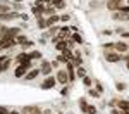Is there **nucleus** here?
I'll return each instance as SVG.
<instances>
[{
	"label": "nucleus",
	"mask_w": 129,
	"mask_h": 114,
	"mask_svg": "<svg viewBox=\"0 0 129 114\" xmlns=\"http://www.w3.org/2000/svg\"><path fill=\"white\" fill-rule=\"evenodd\" d=\"M47 114H48V111H47Z\"/></svg>",
	"instance_id": "29"
},
{
	"label": "nucleus",
	"mask_w": 129,
	"mask_h": 114,
	"mask_svg": "<svg viewBox=\"0 0 129 114\" xmlns=\"http://www.w3.org/2000/svg\"><path fill=\"white\" fill-rule=\"evenodd\" d=\"M29 57H31V61H33V59H41V54L35 50V52H31V54H29Z\"/></svg>",
	"instance_id": "18"
},
{
	"label": "nucleus",
	"mask_w": 129,
	"mask_h": 114,
	"mask_svg": "<svg viewBox=\"0 0 129 114\" xmlns=\"http://www.w3.org/2000/svg\"><path fill=\"white\" fill-rule=\"evenodd\" d=\"M124 88H126L124 83H119V85H117V90H124Z\"/></svg>",
	"instance_id": "25"
},
{
	"label": "nucleus",
	"mask_w": 129,
	"mask_h": 114,
	"mask_svg": "<svg viewBox=\"0 0 129 114\" xmlns=\"http://www.w3.org/2000/svg\"><path fill=\"white\" fill-rule=\"evenodd\" d=\"M57 80L60 81V85H66V83L69 81V74H67V71H59L57 73Z\"/></svg>",
	"instance_id": "6"
},
{
	"label": "nucleus",
	"mask_w": 129,
	"mask_h": 114,
	"mask_svg": "<svg viewBox=\"0 0 129 114\" xmlns=\"http://www.w3.org/2000/svg\"><path fill=\"white\" fill-rule=\"evenodd\" d=\"M14 43H16V38L5 36V35H4V36L0 38V50H2V49H9V47H12Z\"/></svg>",
	"instance_id": "1"
},
{
	"label": "nucleus",
	"mask_w": 129,
	"mask_h": 114,
	"mask_svg": "<svg viewBox=\"0 0 129 114\" xmlns=\"http://www.w3.org/2000/svg\"><path fill=\"white\" fill-rule=\"evenodd\" d=\"M16 2H22V0H16Z\"/></svg>",
	"instance_id": "27"
},
{
	"label": "nucleus",
	"mask_w": 129,
	"mask_h": 114,
	"mask_svg": "<svg viewBox=\"0 0 129 114\" xmlns=\"http://www.w3.org/2000/svg\"><path fill=\"white\" fill-rule=\"evenodd\" d=\"M72 41H78V43H81L83 40H81V36H79V35H72Z\"/></svg>",
	"instance_id": "22"
},
{
	"label": "nucleus",
	"mask_w": 129,
	"mask_h": 114,
	"mask_svg": "<svg viewBox=\"0 0 129 114\" xmlns=\"http://www.w3.org/2000/svg\"><path fill=\"white\" fill-rule=\"evenodd\" d=\"M83 112H86V114H95V107H93V105H86V109H84Z\"/></svg>",
	"instance_id": "19"
},
{
	"label": "nucleus",
	"mask_w": 129,
	"mask_h": 114,
	"mask_svg": "<svg viewBox=\"0 0 129 114\" xmlns=\"http://www.w3.org/2000/svg\"><path fill=\"white\" fill-rule=\"evenodd\" d=\"M53 85H55V78H52V76H48L45 81L41 83V88H53Z\"/></svg>",
	"instance_id": "9"
},
{
	"label": "nucleus",
	"mask_w": 129,
	"mask_h": 114,
	"mask_svg": "<svg viewBox=\"0 0 129 114\" xmlns=\"http://www.w3.org/2000/svg\"><path fill=\"white\" fill-rule=\"evenodd\" d=\"M107 7H109L110 10H119V7H120V0H109L107 2Z\"/></svg>",
	"instance_id": "7"
},
{
	"label": "nucleus",
	"mask_w": 129,
	"mask_h": 114,
	"mask_svg": "<svg viewBox=\"0 0 129 114\" xmlns=\"http://www.w3.org/2000/svg\"><path fill=\"white\" fill-rule=\"evenodd\" d=\"M122 59H126V64H127V69H129V57H122Z\"/></svg>",
	"instance_id": "26"
},
{
	"label": "nucleus",
	"mask_w": 129,
	"mask_h": 114,
	"mask_svg": "<svg viewBox=\"0 0 129 114\" xmlns=\"http://www.w3.org/2000/svg\"><path fill=\"white\" fill-rule=\"evenodd\" d=\"M57 21H59V17H57V16H52V17H48V19H47V26H52V24H53V22H57Z\"/></svg>",
	"instance_id": "15"
},
{
	"label": "nucleus",
	"mask_w": 129,
	"mask_h": 114,
	"mask_svg": "<svg viewBox=\"0 0 129 114\" xmlns=\"http://www.w3.org/2000/svg\"><path fill=\"white\" fill-rule=\"evenodd\" d=\"M38 74H40V71H38V69H33L31 73H26V76H24V78H26V80H35Z\"/></svg>",
	"instance_id": "13"
},
{
	"label": "nucleus",
	"mask_w": 129,
	"mask_h": 114,
	"mask_svg": "<svg viewBox=\"0 0 129 114\" xmlns=\"http://www.w3.org/2000/svg\"><path fill=\"white\" fill-rule=\"evenodd\" d=\"M71 62H72V64H76V66H81V59H74V57H72Z\"/></svg>",
	"instance_id": "23"
},
{
	"label": "nucleus",
	"mask_w": 129,
	"mask_h": 114,
	"mask_svg": "<svg viewBox=\"0 0 129 114\" xmlns=\"http://www.w3.org/2000/svg\"><path fill=\"white\" fill-rule=\"evenodd\" d=\"M10 114H17V112H10Z\"/></svg>",
	"instance_id": "28"
},
{
	"label": "nucleus",
	"mask_w": 129,
	"mask_h": 114,
	"mask_svg": "<svg viewBox=\"0 0 129 114\" xmlns=\"http://www.w3.org/2000/svg\"><path fill=\"white\" fill-rule=\"evenodd\" d=\"M105 59L109 62H119L120 59H122V55H119L117 52H107V54H105Z\"/></svg>",
	"instance_id": "3"
},
{
	"label": "nucleus",
	"mask_w": 129,
	"mask_h": 114,
	"mask_svg": "<svg viewBox=\"0 0 129 114\" xmlns=\"http://www.w3.org/2000/svg\"><path fill=\"white\" fill-rule=\"evenodd\" d=\"M16 59H17V62H19V64H22V66H28V67L31 66V57H29V54H24V52H22V54H19V55L16 57Z\"/></svg>",
	"instance_id": "2"
},
{
	"label": "nucleus",
	"mask_w": 129,
	"mask_h": 114,
	"mask_svg": "<svg viewBox=\"0 0 129 114\" xmlns=\"http://www.w3.org/2000/svg\"><path fill=\"white\" fill-rule=\"evenodd\" d=\"M0 114H10V112L5 109V107H0Z\"/></svg>",
	"instance_id": "24"
},
{
	"label": "nucleus",
	"mask_w": 129,
	"mask_h": 114,
	"mask_svg": "<svg viewBox=\"0 0 129 114\" xmlns=\"http://www.w3.org/2000/svg\"><path fill=\"white\" fill-rule=\"evenodd\" d=\"M112 17L117 21H129V14H126V12H120V10H115L114 14H112Z\"/></svg>",
	"instance_id": "5"
},
{
	"label": "nucleus",
	"mask_w": 129,
	"mask_h": 114,
	"mask_svg": "<svg viewBox=\"0 0 129 114\" xmlns=\"http://www.w3.org/2000/svg\"><path fill=\"white\" fill-rule=\"evenodd\" d=\"M40 73H43V74H47V76H48L50 73H52V64L43 61V64H41V71H40Z\"/></svg>",
	"instance_id": "10"
},
{
	"label": "nucleus",
	"mask_w": 129,
	"mask_h": 114,
	"mask_svg": "<svg viewBox=\"0 0 129 114\" xmlns=\"http://www.w3.org/2000/svg\"><path fill=\"white\" fill-rule=\"evenodd\" d=\"M117 105H119L120 111H129V102H127V100H119Z\"/></svg>",
	"instance_id": "14"
},
{
	"label": "nucleus",
	"mask_w": 129,
	"mask_h": 114,
	"mask_svg": "<svg viewBox=\"0 0 129 114\" xmlns=\"http://www.w3.org/2000/svg\"><path fill=\"white\" fill-rule=\"evenodd\" d=\"M55 47H57V50H62V52H64V50H66V41H62V40L57 41V45H55Z\"/></svg>",
	"instance_id": "17"
},
{
	"label": "nucleus",
	"mask_w": 129,
	"mask_h": 114,
	"mask_svg": "<svg viewBox=\"0 0 129 114\" xmlns=\"http://www.w3.org/2000/svg\"><path fill=\"white\" fill-rule=\"evenodd\" d=\"M19 14H16V12H9V14H0V21H9V19H14V17H17Z\"/></svg>",
	"instance_id": "11"
},
{
	"label": "nucleus",
	"mask_w": 129,
	"mask_h": 114,
	"mask_svg": "<svg viewBox=\"0 0 129 114\" xmlns=\"http://www.w3.org/2000/svg\"><path fill=\"white\" fill-rule=\"evenodd\" d=\"M83 80H84V85H86V86H91V78H88V76H84Z\"/></svg>",
	"instance_id": "21"
},
{
	"label": "nucleus",
	"mask_w": 129,
	"mask_h": 114,
	"mask_svg": "<svg viewBox=\"0 0 129 114\" xmlns=\"http://www.w3.org/2000/svg\"><path fill=\"white\" fill-rule=\"evenodd\" d=\"M78 76H81V78H84V76H86V71H84V67H78Z\"/></svg>",
	"instance_id": "20"
},
{
	"label": "nucleus",
	"mask_w": 129,
	"mask_h": 114,
	"mask_svg": "<svg viewBox=\"0 0 129 114\" xmlns=\"http://www.w3.org/2000/svg\"><path fill=\"white\" fill-rule=\"evenodd\" d=\"M26 69H28V66L19 64V66L16 67V71H14V76H16V78H22V76H26Z\"/></svg>",
	"instance_id": "4"
},
{
	"label": "nucleus",
	"mask_w": 129,
	"mask_h": 114,
	"mask_svg": "<svg viewBox=\"0 0 129 114\" xmlns=\"http://www.w3.org/2000/svg\"><path fill=\"white\" fill-rule=\"evenodd\" d=\"M114 49H115L117 52H126L129 49V45L124 43V41H117V43H114Z\"/></svg>",
	"instance_id": "8"
},
{
	"label": "nucleus",
	"mask_w": 129,
	"mask_h": 114,
	"mask_svg": "<svg viewBox=\"0 0 129 114\" xmlns=\"http://www.w3.org/2000/svg\"><path fill=\"white\" fill-rule=\"evenodd\" d=\"M52 4L55 5V7H59V9H62L66 4H64V0H52Z\"/></svg>",
	"instance_id": "16"
},
{
	"label": "nucleus",
	"mask_w": 129,
	"mask_h": 114,
	"mask_svg": "<svg viewBox=\"0 0 129 114\" xmlns=\"http://www.w3.org/2000/svg\"><path fill=\"white\" fill-rule=\"evenodd\" d=\"M22 112H28V114H38V112H40V109H38V107H29V105H28V107H22Z\"/></svg>",
	"instance_id": "12"
}]
</instances>
